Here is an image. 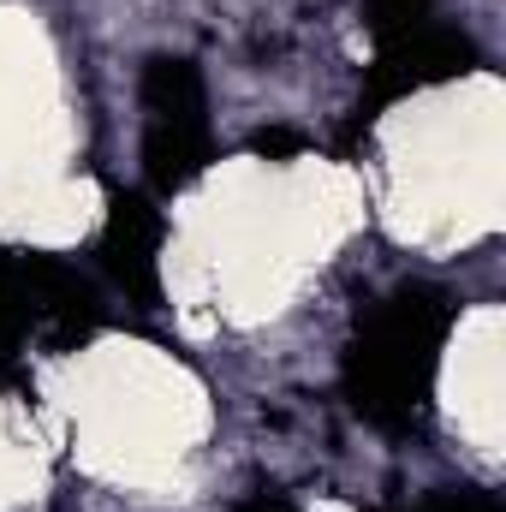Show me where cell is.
<instances>
[{"label":"cell","instance_id":"cell-7","mask_svg":"<svg viewBox=\"0 0 506 512\" xmlns=\"http://www.w3.org/2000/svg\"><path fill=\"white\" fill-rule=\"evenodd\" d=\"M298 143H304L298 131H256V149H262V155H292Z\"/></svg>","mask_w":506,"mask_h":512},{"label":"cell","instance_id":"cell-6","mask_svg":"<svg viewBox=\"0 0 506 512\" xmlns=\"http://www.w3.org/2000/svg\"><path fill=\"white\" fill-rule=\"evenodd\" d=\"M429 6H435V0H370V24H376L381 42H393V36L423 30V24H429Z\"/></svg>","mask_w":506,"mask_h":512},{"label":"cell","instance_id":"cell-3","mask_svg":"<svg viewBox=\"0 0 506 512\" xmlns=\"http://www.w3.org/2000/svg\"><path fill=\"white\" fill-rule=\"evenodd\" d=\"M155 245H161V215L149 209V197L120 191L102 227V268L143 304L155 298Z\"/></svg>","mask_w":506,"mask_h":512},{"label":"cell","instance_id":"cell-4","mask_svg":"<svg viewBox=\"0 0 506 512\" xmlns=\"http://www.w3.org/2000/svg\"><path fill=\"white\" fill-rule=\"evenodd\" d=\"M209 167V126H161L149 120L143 131V173L155 191H179Z\"/></svg>","mask_w":506,"mask_h":512},{"label":"cell","instance_id":"cell-1","mask_svg":"<svg viewBox=\"0 0 506 512\" xmlns=\"http://www.w3.org/2000/svg\"><path fill=\"white\" fill-rule=\"evenodd\" d=\"M447 322H453V310L429 286L399 292L393 304H381L370 316V328L358 334L352 364H346V387H352L364 417L405 423L423 405L429 376H435V352L447 340Z\"/></svg>","mask_w":506,"mask_h":512},{"label":"cell","instance_id":"cell-8","mask_svg":"<svg viewBox=\"0 0 506 512\" xmlns=\"http://www.w3.org/2000/svg\"><path fill=\"white\" fill-rule=\"evenodd\" d=\"M239 512H292L286 501H274V495H256V501H245Z\"/></svg>","mask_w":506,"mask_h":512},{"label":"cell","instance_id":"cell-5","mask_svg":"<svg viewBox=\"0 0 506 512\" xmlns=\"http://www.w3.org/2000/svg\"><path fill=\"white\" fill-rule=\"evenodd\" d=\"M143 108L161 126H203V78L191 60H149L143 66Z\"/></svg>","mask_w":506,"mask_h":512},{"label":"cell","instance_id":"cell-2","mask_svg":"<svg viewBox=\"0 0 506 512\" xmlns=\"http://www.w3.org/2000/svg\"><path fill=\"white\" fill-rule=\"evenodd\" d=\"M471 66V42L453 36V30H411V36H393L381 42V66H376V102L387 96H405V90H423V84H441L453 72Z\"/></svg>","mask_w":506,"mask_h":512}]
</instances>
